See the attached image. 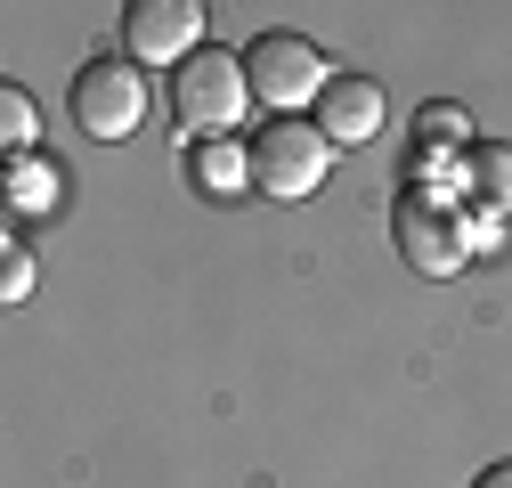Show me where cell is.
<instances>
[{
  "label": "cell",
  "instance_id": "cell-8",
  "mask_svg": "<svg viewBox=\"0 0 512 488\" xmlns=\"http://www.w3.org/2000/svg\"><path fill=\"white\" fill-rule=\"evenodd\" d=\"M57 163H41V155H9V179H0V204H9V220H41L49 204H57Z\"/></svg>",
  "mask_w": 512,
  "mask_h": 488
},
{
  "label": "cell",
  "instance_id": "cell-4",
  "mask_svg": "<svg viewBox=\"0 0 512 488\" xmlns=\"http://www.w3.org/2000/svg\"><path fill=\"white\" fill-rule=\"evenodd\" d=\"M391 236H399V261H407L415 277H456V269L472 261V220L447 204V196H431V188H407V196H399Z\"/></svg>",
  "mask_w": 512,
  "mask_h": 488
},
{
  "label": "cell",
  "instance_id": "cell-7",
  "mask_svg": "<svg viewBox=\"0 0 512 488\" xmlns=\"http://www.w3.org/2000/svg\"><path fill=\"white\" fill-rule=\"evenodd\" d=\"M309 122L334 139V155H342V147H374V131H382V82H366V74H334Z\"/></svg>",
  "mask_w": 512,
  "mask_h": 488
},
{
  "label": "cell",
  "instance_id": "cell-11",
  "mask_svg": "<svg viewBox=\"0 0 512 488\" xmlns=\"http://www.w3.org/2000/svg\"><path fill=\"white\" fill-rule=\"evenodd\" d=\"M196 179H204L212 196H236L244 179H252V155H244V147H220V139H212V147H204V163H196Z\"/></svg>",
  "mask_w": 512,
  "mask_h": 488
},
{
  "label": "cell",
  "instance_id": "cell-5",
  "mask_svg": "<svg viewBox=\"0 0 512 488\" xmlns=\"http://www.w3.org/2000/svg\"><path fill=\"white\" fill-rule=\"evenodd\" d=\"M74 122L90 139H131L147 122V66H131V57H90L74 74Z\"/></svg>",
  "mask_w": 512,
  "mask_h": 488
},
{
  "label": "cell",
  "instance_id": "cell-1",
  "mask_svg": "<svg viewBox=\"0 0 512 488\" xmlns=\"http://www.w3.org/2000/svg\"><path fill=\"white\" fill-rule=\"evenodd\" d=\"M244 106H252V82H244L236 49H196L179 66V82H171V114H179V131H196V139H228L244 122Z\"/></svg>",
  "mask_w": 512,
  "mask_h": 488
},
{
  "label": "cell",
  "instance_id": "cell-10",
  "mask_svg": "<svg viewBox=\"0 0 512 488\" xmlns=\"http://www.w3.org/2000/svg\"><path fill=\"white\" fill-rule=\"evenodd\" d=\"M464 163H472L480 204H488V212H512V147H472Z\"/></svg>",
  "mask_w": 512,
  "mask_h": 488
},
{
  "label": "cell",
  "instance_id": "cell-3",
  "mask_svg": "<svg viewBox=\"0 0 512 488\" xmlns=\"http://www.w3.org/2000/svg\"><path fill=\"white\" fill-rule=\"evenodd\" d=\"M244 82H252V106H277V114H301L326 98L334 66H326V49H317L309 33H261L244 49Z\"/></svg>",
  "mask_w": 512,
  "mask_h": 488
},
{
  "label": "cell",
  "instance_id": "cell-14",
  "mask_svg": "<svg viewBox=\"0 0 512 488\" xmlns=\"http://www.w3.org/2000/svg\"><path fill=\"white\" fill-rule=\"evenodd\" d=\"M472 488H512V456H504V464H488V472H472Z\"/></svg>",
  "mask_w": 512,
  "mask_h": 488
},
{
  "label": "cell",
  "instance_id": "cell-6",
  "mask_svg": "<svg viewBox=\"0 0 512 488\" xmlns=\"http://www.w3.org/2000/svg\"><path fill=\"white\" fill-rule=\"evenodd\" d=\"M122 41H131V66H187L204 49V9L196 0H131L122 9Z\"/></svg>",
  "mask_w": 512,
  "mask_h": 488
},
{
  "label": "cell",
  "instance_id": "cell-2",
  "mask_svg": "<svg viewBox=\"0 0 512 488\" xmlns=\"http://www.w3.org/2000/svg\"><path fill=\"white\" fill-rule=\"evenodd\" d=\"M326 171H334V139L317 131V122L301 114H277L261 139H252V188L277 196V204H301L326 188Z\"/></svg>",
  "mask_w": 512,
  "mask_h": 488
},
{
  "label": "cell",
  "instance_id": "cell-12",
  "mask_svg": "<svg viewBox=\"0 0 512 488\" xmlns=\"http://www.w3.org/2000/svg\"><path fill=\"white\" fill-rule=\"evenodd\" d=\"M0 147H9V155H33V98L9 82V90H0Z\"/></svg>",
  "mask_w": 512,
  "mask_h": 488
},
{
  "label": "cell",
  "instance_id": "cell-9",
  "mask_svg": "<svg viewBox=\"0 0 512 488\" xmlns=\"http://www.w3.org/2000/svg\"><path fill=\"white\" fill-rule=\"evenodd\" d=\"M415 147H423L431 163H447V155H472V114H464V106H439V98H431V106L415 114Z\"/></svg>",
  "mask_w": 512,
  "mask_h": 488
},
{
  "label": "cell",
  "instance_id": "cell-13",
  "mask_svg": "<svg viewBox=\"0 0 512 488\" xmlns=\"http://www.w3.org/2000/svg\"><path fill=\"white\" fill-rule=\"evenodd\" d=\"M33 293V253H25V236L9 228L0 236V301H25Z\"/></svg>",
  "mask_w": 512,
  "mask_h": 488
}]
</instances>
